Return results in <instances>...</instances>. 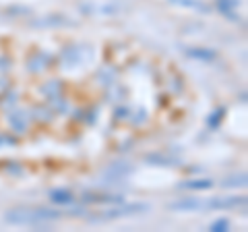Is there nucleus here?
<instances>
[{"mask_svg":"<svg viewBox=\"0 0 248 232\" xmlns=\"http://www.w3.org/2000/svg\"><path fill=\"white\" fill-rule=\"evenodd\" d=\"M60 212L46 210V207H15L4 214V222L13 226H44V224L56 222Z\"/></svg>","mask_w":248,"mask_h":232,"instance_id":"1","label":"nucleus"},{"mask_svg":"<svg viewBox=\"0 0 248 232\" xmlns=\"http://www.w3.org/2000/svg\"><path fill=\"white\" fill-rule=\"evenodd\" d=\"M151 207L147 203H124L118 207H112L108 212H102V215L93 218V222H106V220H118V218H128V215H139V214H147Z\"/></svg>","mask_w":248,"mask_h":232,"instance_id":"2","label":"nucleus"},{"mask_svg":"<svg viewBox=\"0 0 248 232\" xmlns=\"http://www.w3.org/2000/svg\"><path fill=\"white\" fill-rule=\"evenodd\" d=\"M246 205L244 195H228V197H211L203 201V210H238V207Z\"/></svg>","mask_w":248,"mask_h":232,"instance_id":"3","label":"nucleus"},{"mask_svg":"<svg viewBox=\"0 0 248 232\" xmlns=\"http://www.w3.org/2000/svg\"><path fill=\"white\" fill-rule=\"evenodd\" d=\"M168 210H172V212H199V210H203V201L197 199V197H182L178 201L168 203Z\"/></svg>","mask_w":248,"mask_h":232,"instance_id":"4","label":"nucleus"},{"mask_svg":"<svg viewBox=\"0 0 248 232\" xmlns=\"http://www.w3.org/2000/svg\"><path fill=\"white\" fill-rule=\"evenodd\" d=\"M33 25H35V27H60V25H73V21H71V19H66L64 15L52 13V15H46V17L35 19V21H33Z\"/></svg>","mask_w":248,"mask_h":232,"instance_id":"5","label":"nucleus"},{"mask_svg":"<svg viewBox=\"0 0 248 232\" xmlns=\"http://www.w3.org/2000/svg\"><path fill=\"white\" fill-rule=\"evenodd\" d=\"M85 203H122L124 197L122 195H110V193H87L83 195Z\"/></svg>","mask_w":248,"mask_h":232,"instance_id":"6","label":"nucleus"},{"mask_svg":"<svg viewBox=\"0 0 248 232\" xmlns=\"http://www.w3.org/2000/svg\"><path fill=\"white\" fill-rule=\"evenodd\" d=\"M184 52L188 58L199 60V63H213V60H217V52L213 48H188Z\"/></svg>","mask_w":248,"mask_h":232,"instance_id":"7","label":"nucleus"},{"mask_svg":"<svg viewBox=\"0 0 248 232\" xmlns=\"http://www.w3.org/2000/svg\"><path fill=\"white\" fill-rule=\"evenodd\" d=\"M133 172V166L126 164V162H116V164H112L110 168H106V176L108 179H116V181H120V179H126V176Z\"/></svg>","mask_w":248,"mask_h":232,"instance_id":"8","label":"nucleus"},{"mask_svg":"<svg viewBox=\"0 0 248 232\" xmlns=\"http://www.w3.org/2000/svg\"><path fill=\"white\" fill-rule=\"evenodd\" d=\"M50 201L52 203H58V205H68L75 201V195H73V191H68V189H52Z\"/></svg>","mask_w":248,"mask_h":232,"instance_id":"9","label":"nucleus"},{"mask_svg":"<svg viewBox=\"0 0 248 232\" xmlns=\"http://www.w3.org/2000/svg\"><path fill=\"white\" fill-rule=\"evenodd\" d=\"M170 2L176 4V6H182V9H190V11L209 15V6L205 2H201V0H170Z\"/></svg>","mask_w":248,"mask_h":232,"instance_id":"10","label":"nucleus"},{"mask_svg":"<svg viewBox=\"0 0 248 232\" xmlns=\"http://www.w3.org/2000/svg\"><path fill=\"white\" fill-rule=\"evenodd\" d=\"M213 187V181L209 179H195V181H186L180 184V189H188V191H207Z\"/></svg>","mask_w":248,"mask_h":232,"instance_id":"11","label":"nucleus"},{"mask_svg":"<svg viewBox=\"0 0 248 232\" xmlns=\"http://www.w3.org/2000/svg\"><path fill=\"white\" fill-rule=\"evenodd\" d=\"M9 122H11V127L17 131V133H23V131L27 129V118H25V114L23 112H13L9 116Z\"/></svg>","mask_w":248,"mask_h":232,"instance_id":"12","label":"nucleus"},{"mask_svg":"<svg viewBox=\"0 0 248 232\" xmlns=\"http://www.w3.org/2000/svg\"><path fill=\"white\" fill-rule=\"evenodd\" d=\"M147 162H153V166H176V160L164 156V153H153V156H147Z\"/></svg>","mask_w":248,"mask_h":232,"instance_id":"13","label":"nucleus"},{"mask_svg":"<svg viewBox=\"0 0 248 232\" xmlns=\"http://www.w3.org/2000/svg\"><path fill=\"white\" fill-rule=\"evenodd\" d=\"M240 4V0H217V9L226 13L228 17H234V9Z\"/></svg>","mask_w":248,"mask_h":232,"instance_id":"14","label":"nucleus"},{"mask_svg":"<svg viewBox=\"0 0 248 232\" xmlns=\"http://www.w3.org/2000/svg\"><path fill=\"white\" fill-rule=\"evenodd\" d=\"M223 187H244L246 184V174H236V176H230L221 182Z\"/></svg>","mask_w":248,"mask_h":232,"instance_id":"15","label":"nucleus"},{"mask_svg":"<svg viewBox=\"0 0 248 232\" xmlns=\"http://www.w3.org/2000/svg\"><path fill=\"white\" fill-rule=\"evenodd\" d=\"M223 118V108H217V110L209 116V120H207V125L211 127V129H217V125H219V120Z\"/></svg>","mask_w":248,"mask_h":232,"instance_id":"16","label":"nucleus"},{"mask_svg":"<svg viewBox=\"0 0 248 232\" xmlns=\"http://www.w3.org/2000/svg\"><path fill=\"white\" fill-rule=\"evenodd\" d=\"M211 230H213V232H226V230H230V222L223 220V218L215 220V222L211 224Z\"/></svg>","mask_w":248,"mask_h":232,"instance_id":"17","label":"nucleus"},{"mask_svg":"<svg viewBox=\"0 0 248 232\" xmlns=\"http://www.w3.org/2000/svg\"><path fill=\"white\" fill-rule=\"evenodd\" d=\"M17 141H15L13 137H9V135H0V148H6V145H15Z\"/></svg>","mask_w":248,"mask_h":232,"instance_id":"18","label":"nucleus"}]
</instances>
